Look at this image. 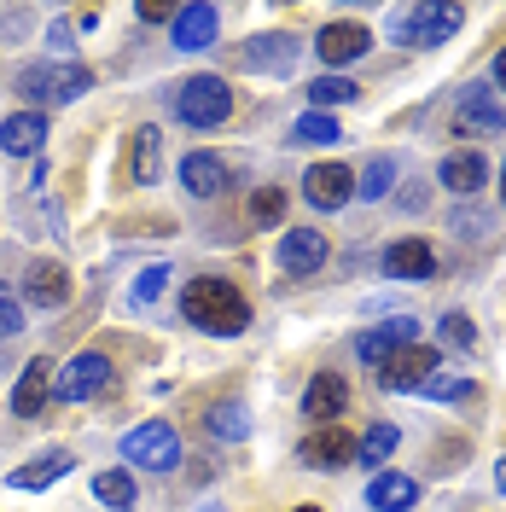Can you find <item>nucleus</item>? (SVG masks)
I'll return each mask as SVG.
<instances>
[{
    "mask_svg": "<svg viewBox=\"0 0 506 512\" xmlns=\"http://www.w3.org/2000/svg\"><path fill=\"white\" fill-rule=\"evenodd\" d=\"M437 181H443L448 192H460V198H477L483 181H489V158H483V152H448L443 169H437Z\"/></svg>",
    "mask_w": 506,
    "mask_h": 512,
    "instance_id": "nucleus-22",
    "label": "nucleus"
},
{
    "mask_svg": "<svg viewBox=\"0 0 506 512\" xmlns=\"http://www.w3.org/2000/svg\"><path fill=\"white\" fill-rule=\"evenodd\" d=\"M315 53L326 64H355L373 53V30L367 24H326V30L315 35Z\"/></svg>",
    "mask_w": 506,
    "mask_h": 512,
    "instance_id": "nucleus-16",
    "label": "nucleus"
},
{
    "mask_svg": "<svg viewBox=\"0 0 506 512\" xmlns=\"http://www.w3.org/2000/svg\"><path fill=\"white\" fill-rule=\"evenodd\" d=\"M163 280H169V268H146V274L128 286V297H134V303H152V297L163 291Z\"/></svg>",
    "mask_w": 506,
    "mask_h": 512,
    "instance_id": "nucleus-37",
    "label": "nucleus"
},
{
    "mask_svg": "<svg viewBox=\"0 0 506 512\" xmlns=\"http://www.w3.org/2000/svg\"><path fill=\"white\" fill-rule=\"evenodd\" d=\"M437 338H443L448 350H472V344H477V326H472V315H466V309H448V315L437 320Z\"/></svg>",
    "mask_w": 506,
    "mask_h": 512,
    "instance_id": "nucleus-32",
    "label": "nucleus"
},
{
    "mask_svg": "<svg viewBox=\"0 0 506 512\" xmlns=\"http://www.w3.org/2000/svg\"><path fill=\"white\" fill-rule=\"evenodd\" d=\"M344 408H349V384L338 373H315L309 390H303V414L315 419V425H338Z\"/></svg>",
    "mask_w": 506,
    "mask_h": 512,
    "instance_id": "nucleus-19",
    "label": "nucleus"
},
{
    "mask_svg": "<svg viewBox=\"0 0 506 512\" xmlns=\"http://www.w3.org/2000/svg\"><path fill=\"white\" fill-rule=\"evenodd\" d=\"M460 24H466L460 6H408V12H396V41L402 47H443L460 35Z\"/></svg>",
    "mask_w": 506,
    "mask_h": 512,
    "instance_id": "nucleus-5",
    "label": "nucleus"
},
{
    "mask_svg": "<svg viewBox=\"0 0 506 512\" xmlns=\"http://www.w3.org/2000/svg\"><path fill=\"white\" fill-rule=\"evenodd\" d=\"M396 443H402V437H396V425H373V431L355 443V454H361V466H384V460L396 454Z\"/></svg>",
    "mask_w": 506,
    "mask_h": 512,
    "instance_id": "nucleus-31",
    "label": "nucleus"
},
{
    "mask_svg": "<svg viewBox=\"0 0 506 512\" xmlns=\"http://www.w3.org/2000/svg\"><path fill=\"white\" fill-rule=\"evenodd\" d=\"M181 187H187L192 198H216V192L227 187V163L216 158V152H187V158H181Z\"/></svg>",
    "mask_w": 506,
    "mask_h": 512,
    "instance_id": "nucleus-24",
    "label": "nucleus"
},
{
    "mask_svg": "<svg viewBox=\"0 0 506 512\" xmlns=\"http://www.w3.org/2000/svg\"><path fill=\"white\" fill-rule=\"evenodd\" d=\"M472 390V379L466 373H448V367H437L431 379L419 384V396H431V402H454V396H466Z\"/></svg>",
    "mask_w": 506,
    "mask_h": 512,
    "instance_id": "nucleus-34",
    "label": "nucleus"
},
{
    "mask_svg": "<svg viewBox=\"0 0 506 512\" xmlns=\"http://www.w3.org/2000/svg\"><path fill=\"white\" fill-rule=\"evenodd\" d=\"M24 326H30V320H24V303H18V297H6V291H0V344H6V338H18V332H24Z\"/></svg>",
    "mask_w": 506,
    "mask_h": 512,
    "instance_id": "nucleus-36",
    "label": "nucleus"
},
{
    "mask_svg": "<svg viewBox=\"0 0 506 512\" xmlns=\"http://www.w3.org/2000/svg\"><path fill=\"white\" fill-rule=\"evenodd\" d=\"M390 187H396V158H390V152H379V158H367V169L355 175V198L379 204V198H390Z\"/></svg>",
    "mask_w": 506,
    "mask_h": 512,
    "instance_id": "nucleus-26",
    "label": "nucleus"
},
{
    "mask_svg": "<svg viewBox=\"0 0 506 512\" xmlns=\"http://www.w3.org/2000/svg\"><path fill=\"white\" fill-rule=\"evenodd\" d=\"M297 512H320V507H297Z\"/></svg>",
    "mask_w": 506,
    "mask_h": 512,
    "instance_id": "nucleus-42",
    "label": "nucleus"
},
{
    "mask_svg": "<svg viewBox=\"0 0 506 512\" xmlns=\"http://www.w3.org/2000/svg\"><path fill=\"white\" fill-rule=\"evenodd\" d=\"M181 315H187L198 332H210V338H239V332L251 326V303L227 286V280L198 274V280H187V291H181Z\"/></svg>",
    "mask_w": 506,
    "mask_h": 512,
    "instance_id": "nucleus-1",
    "label": "nucleus"
},
{
    "mask_svg": "<svg viewBox=\"0 0 506 512\" xmlns=\"http://www.w3.org/2000/svg\"><path fill=\"white\" fill-rule=\"evenodd\" d=\"M24 297L35 309H64L70 303V274L59 262H35V268H24Z\"/></svg>",
    "mask_w": 506,
    "mask_h": 512,
    "instance_id": "nucleus-23",
    "label": "nucleus"
},
{
    "mask_svg": "<svg viewBox=\"0 0 506 512\" xmlns=\"http://www.w3.org/2000/svg\"><path fill=\"white\" fill-rule=\"evenodd\" d=\"M367 507L373 512H408L419 507V483L408 472H373L367 478Z\"/></svg>",
    "mask_w": 506,
    "mask_h": 512,
    "instance_id": "nucleus-21",
    "label": "nucleus"
},
{
    "mask_svg": "<svg viewBox=\"0 0 506 512\" xmlns=\"http://www.w3.org/2000/svg\"><path fill=\"white\" fill-rule=\"evenodd\" d=\"M303 198H309L315 210H344L349 198H355V175H349L344 163H315V169L303 175Z\"/></svg>",
    "mask_w": 506,
    "mask_h": 512,
    "instance_id": "nucleus-11",
    "label": "nucleus"
},
{
    "mask_svg": "<svg viewBox=\"0 0 506 512\" xmlns=\"http://www.w3.org/2000/svg\"><path fill=\"white\" fill-rule=\"evenodd\" d=\"M495 483H501V489H506V460H501V466H495Z\"/></svg>",
    "mask_w": 506,
    "mask_h": 512,
    "instance_id": "nucleus-40",
    "label": "nucleus"
},
{
    "mask_svg": "<svg viewBox=\"0 0 506 512\" xmlns=\"http://www.w3.org/2000/svg\"><path fill=\"white\" fill-rule=\"evenodd\" d=\"M105 390H111V361L99 350L70 355L59 373H53V396H59V402H94Z\"/></svg>",
    "mask_w": 506,
    "mask_h": 512,
    "instance_id": "nucleus-6",
    "label": "nucleus"
},
{
    "mask_svg": "<svg viewBox=\"0 0 506 512\" xmlns=\"http://www.w3.org/2000/svg\"><path fill=\"white\" fill-rule=\"evenodd\" d=\"M361 94V88H355V82H349V76H320L315 88H309V105H315V111H326V117H332V105H349V99Z\"/></svg>",
    "mask_w": 506,
    "mask_h": 512,
    "instance_id": "nucleus-30",
    "label": "nucleus"
},
{
    "mask_svg": "<svg viewBox=\"0 0 506 512\" xmlns=\"http://www.w3.org/2000/svg\"><path fill=\"white\" fill-rule=\"evenodd\" d=\"M320 268H326V233L320 227L280 233V274H320Z\"/></svg>",
    "mask_w": 506,
    "mask_h": 512,
    "instance_id": "nucleus-12",
    "label": "nucleus"
},
{
    "mask_svg": "<svg viewBox=\"0 0 506 512\" xmlns=\"http://www.w3.org/2000/svg\"><path fill=\"white\" fill-rule=\"evenodd\" d=\"M53 373H59V367H53L47 355H35L30 367L18 373V390H12V414H18V419H35V414H41V408H47V396H53Z\"/></svg>",
    "mask_w": 506,
    "mask_h": 512,
    "instance_id": "nucleus-18",
    "label": "nucleus"
},
{
    "mask_svg": "<svg viewBox=\"0 0 506 512\" xmlns=\"http://www.w3.org/2000/svg\"><path fill=\"white\" fill-rule=\"evenodd\" d=\"M251 216H256L262 227H280V222H285V192H280V187L251 192Z\"/></svg>",
    "mask_w": 506,
    "mask_h": 512,
    "instance_id": "nucleus-35",
    "label": "nucleus"
},
{
    "mask_svg": "<svg viewBox=\"0 0 506 512\" xmlns=\"http://www.w3.org/2000/svg\"><path fill=\"white\" fill-rule=\"evenodd\" d=\"M158 169H163V134L152 123H140L134 128V146H128V175L146 187V181H158Z\"/></svg>",
    "mask_w": 506,
    "mask_h": 512,
    "instance_id": "nucleus-25",
    "label": "nucleus"
},
{
    "mask_svg": "<svg viewBox=\"0 0 506 512\" xmlns=\"http://www.w3.org/2000/svg\"><path fill=\"white\" fill-rule=\"evenodd\" d=\"M506 128V99L495 82H466L460 88V134H501Z\"/></svg>",
    "mask_w": 506,
    "mask_h": 512,
    "instance_id": "nucleus-8",
    "label": "nucleus"
},
{
    "mask_svg": "<svg viewBox=\"0 0 506 512\" xmlns=\"http://www.w3.org/2000/svg\"><path fill=\"white\" fill-rule=\"evenodd\" d=\"M297 460H303L309 472H344L349 460H355V437H349L344 425H320L315 437H303Z\"/></svg>",
    "mask_w": 506,
    "mask_h": 512,
    "instance_id": "nucleus-9",
    "label": "nucleus"
},
{
    "mask_svg": "<svg viewBox=\"0 0 506 512\" xmlns=\"http://www.w3.org/2000/svg\"><path fill=\"white\" fill-rule=\"evenodd\" d=\"M175 111H181V123H192V128H216V123L233 117V88H227L222 76H187L181 94H175Z\"/></svg>",
    "mask_w": 506,
    "mask_h": 512,
    "instance_id": "nucleus-4",
    "label": "nucleus"
},
{
    "mask_svg": "<svg viewBox=\"0 0 506 512\" xmlns=\"http://www.w3.org/2000/svg\"><path fill=\"white\" fill-rule=\"evenodd\" d=\"M94 501L99 507H111V512L134 507V478H128V472H99L94 478Z\"/></svg>",
    "mask_w": 506,
    "mask_h": 512,
    "instance_id": "nucleus-29",
    "label": "nucleus"
},
{
    "mask_svg": "<svg viewBox=\"0 0 506 512\" xmlns=\"http://www.w3.org/2000/svg\"><path fill=\"white\" fill-rule=\"evenodd\" d=\"M384 274L402 280V286H419V280L437 274V251H431L425 239H396V245L384 251Z\"/></svg>",
    "mask_w": 506,
    "mask_h": 512,
    "instance_id": "nucleus-14",
    "label": "nucleus"
},
{
    "mask_svg": "<svg viewBox=\"0 0 506 512\" xmlns=\"http://www.w3.org/2000/svg\"><path fill=\"white\" fill-rule=\"evenodd\" d=\"M41 146H47V111H12V117H0V152L35 158Z\"/></svg>",
    "mask_w": 506,
    "mask_h": 512,
    "instance_id": "nucleus-17",
    "label": "nucleus"
},
{
    "mask_svg": "<svg viewBox=\"0 0 506 512\" xmlns=\"http://www.w3.org/2000/svg\"><path fill=\"white\" fill-rule=\"evenodd\" d=\"M297 53H303V41L297 35H251L245 41V70H262V76H285L291 64H297Z\"/></svg>",
    "mask_w": 506,
    "mask_h": 512,
    "instance_id": "nucleus-15",
    "label": "nucleus"
},
{
    "mask_svg": "<svg viewBox=\"0 0 506 512\" xmlns=\"http://www.w3.org/2000/svg\"><path fill=\"white\" fill-rule=\"evenodd\" d=\"M437 367H443V350L437 344H408V350H396L390 361H379V384L384 390H419Z\"/></svg>",
    "mask_w": 506,
    "mask_h": 512,
    "instance_id": "nucleus-7",
    "label": "nucleus"
},
{
    "mask_svg": "<svg viewBox=\"0 0 506 512\" xmlns=\"http://www.w3.org/2000/svg\"><path fill=\"white\" fill-rule=\"evenodd\" d=\"M495 88H506V47L495 53Z\"/></svg>",
    "mask_w": 506,
    "mask_h": 512,
    "instance_id": "nucleus-39",
    "label": "nucleus"
},
{
    "mask_svg": "<svg viewBox=\"0 0 506 512\" xmlns=\"http://www.w3.org/2000/svg\"><path fill=\"white\" fill-rule=\"evenodd\" d=\"M70 466H76L70 448H47V454H35L30 466H12L6 472V489H47V483L70 478Z\"/></svg>",
    "mask_w": 506,
    "mask_h": 512,
    "instance_id": "nucleus-20",
    "label": "nucleus"
},
{
    "mask_svg": "<svg viewBox=\"0 0 506 512\" xmlns=\"http://www.w3.org/2000/svg\"><path fill=\"white\" fill-rule=\"evenodd\" d=\"M291 140H297V146H338L344 128H338V117H326V111H309V117L291 123Z\"/></svg>",
    "mask_w": 506,
    "mask_h": 512,
    "instance_id": "nucleus-28",
    "label": "nucleus"
},
{
    "mask_svg": "<svg viewBox=\"0 0 506 512\" xmlns=\"http://www.w3.org/2000/svg\"><path fill=\"white\" fill-rule=\"evenodd\" d=\"M408 344H419V320H413V315H396V320H379L373 332H361V338H355V355L379 367V361H390V355L408 350Z\"/></svg>",
    "mask_w": 506,
    "mask_h": 512,
    "instance_id": "nucleus-10",
    "label": "nucleus"
},
{
    "mask_svg": "<svg viewBox=\"0 0 506 512\" xmlns=\"http://www.w3.org/2000/svg\"><path fill=\"white\" fill-rule=\"evenodd\" d=\"M169 35H175L181 53H204V47H216V35H222V12H216V6H181L175 24H169Z\"/></svg>",
    "mask_w": 506,
    "mask_h": 512,
    "instance_id": "nucleus-13",
    "label": "nucleus"
},
{
    "mask_svg": "<svg viewBox=\"0 0 506 512\" xmlns=\"http://www.w3.org/2000/svg\"><path fill=\"white\" fill-rule=\"evenodd\" d=\"M204 425H210V437H222V443H245V437H251L245 402H216V408L204 414Z\"/></svg>",
    "mask_w": 506,
    "mask_h": 512,
    "instance_id": "nucleus-27",
    "label": "nucleus"
},
{
    "mask_svg": "<svg viewBox=\"0 0 506 512\" xmlns=\"http://www.w3.org/2000/svg\"><path fill=\"white\" fill-rule=\"evenodd\" d=\"M501 198H506V169H501Z\"/></svg>",
    "mask_w": 506,
    "mask_h": 512,
    "instance_id": "nucleus-41",
    "label": "nucleus"
},
{
    "mask_svg": "<svg viewBox=\"0 0 506 512\" xmlns=\"http://www.w3.org/2000/svg\"><path fill=\"white\" fill-rule=\"evenodd\" d=\"M123 460L140 466V472H175V466H181V437H175V425H163V419L134 425L123 437Z\"/></svg>",
    "mask_w": 506,
    "mask_h": 512,
    "instance_id": "nucleus-3",
    "label": "nucleus"
},
{
    "mask_svg": "<svg viewBox=\"0 0 506 512\" xmlns=\"http://www.w3.org/2000/svg\"><path fill=\"white\" fill-rule=\"evenodd\" d=\"M94 88V70L88 64H30L18 70V94L30 105H70Z\"/></svg>",
    "mask_w": 506,
    "mask_h": 512,
    "instance_id": "nucleus-2",
    "label": "nucleus"
},
{
    "mask_svg": "<svg viewBox=\"0 0 506 512\" xmlns=\"http://www.w3.org/2000/svg\"><path fill=\"white\" fill-rule=\"evenodd\" d=\"M448 227H454V239H472V245H483L489 239V210H477V204H460L454 216H448Z\"/></svg>",
    "mask_w": 506,
    "mask_h": 512,
    "instance_id": "nucleus-33",
    "label": "nucleus"
},
{
    "mask_svg": "<svg viewBox=\"0 0 506 512\" xmlns=\"http://www.w3.org/2000/svg\"><path fill=\"white\" fill-rule=\"evenodd\" d=\"M140 24H175V12L169 6H140Z\"/></svg>",
    "mask_w": 506,
    "mask_h": 512,
    "instance_id": "nucleus-38",
    "label": "nucleus"
}]
</instances>
